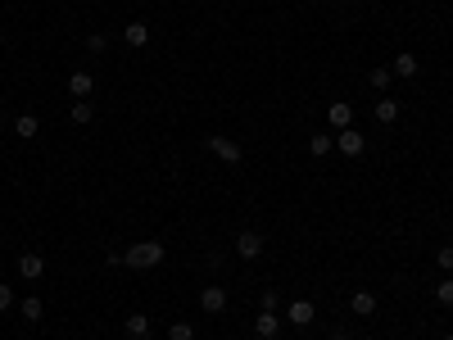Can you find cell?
I'll return each mask as SVG.
<instances>
[{"instance_id":"obj_27","label":"cell","mask_w":453,"mask_h":340,"mask_svg":"<svg viewBox=\"0 0 453 340\" xmlns=\"http://www.w3.org/2000/svg\"><path fill=\"white\" fill-rule=\"evenodd\" d=\"M326 340H349V336H344V332H331V336H326Z\"/></svg>"},{"instance_id":"obj_16","label":"cell","mask_w":453,"mask_h":340,"mask_svg":"<svg viewBox=\"0 0 453 340\" xmlns=\"http://www.w3.org/2000/svg\"><path fill=\"white\" fill-rule=\"evenodd\" d=\"M372 114H377V123H394V118H399V100L381 95V100H377V109H372Z\"/></svg>"},{"instance_id":"obj_13","label":"cell","mask_w":453,"mask_h":340,"mask_svg":"<svg viewBox=\"0 0 453 340\" xmlns=\"http://www.w3.org/2000/svg\"><path fill=\"white\" fill-rule=\"evenodd\" d=\"M349 308H354L358 318H372V313H377V295H372V290H358V295L349 299Z\"/></svg>"},{"instance_id":"obj_25","label":"cell","mask_w":453,"mask_h":340,"mask_svg":"<svg viewBox=\"0 0 453 340\" xmlns=\"http://www.w3.org/2000/svg\"><path fill=\"white\" fill-rule=\"evenodd\" d=\"M5 308H14V286L0 281V313H5Z\"/></svg>"},{"instance_id":"obj_8","label":"cell","mask_w":453,"mask_h":340,"mask_svg":"<svg viewBox=\"0 0 453 340\" xmlns=\"http://www.w3.org/2000/svg\"><path fill=\"white\" fill-rule=\"evenodd\" d=\"M200 308H204V313H223L227 308V290L223 286H204L200 290Z\"/></svg>"},{"instance_id":"obj_7","label":"cell","mask_w":453,"mask_h":340,"mask_svg":"<svg viewBox=\"0 0 453 340\" xmlns=\"http://www.w3.org/2000/svg\"><path fill=\"white\" fill-rule=\"evenodd\" d=\"M236 254L240 259H258L263 254V236H258V231H240L236 236Z\"/></svg>"},{"instance_id":"obj_21","label":"cell","mask_w":453,"mask_h":340,"mask_svg":"<svg viewBox=\"0 0 453 340\" xmlns=\"http://www.w3.org/2000/svg\"><path fill=\"white\" fill-rule=\"evenodd\" d=\"M390 68H372V77H368V82H372V91H385V86H390Z\"/></svg>"},{"instance_id":"obj_11","label":"cell","mask_w":453,"mask_h":340,"mask_svg":"<svg viewBox=\"0 0 453 340\" xmlns=\"http://www.w3.org/2000/svg\"><path fill=\"white\" fill-rule=\"evenodd\" d=\"M417 55H412V50H403V55H394V64H390V73L394 77H417Z\"/></svg>"},{"instance_id":"obj_20","label":"cell","mask_w":453,"mask_h":340,"mask_svg":"<svg viewBox=\"0 0 453 340\" xmlns=\"http://www.w3.org/2000/svg\"><path fill=\"white\" fill-rule=\"evenodd\" d=\"M168 340H195V327H190V322H172L168 327Z\"/></svg>"},{"instance_id":"obj_5","label":"cell","mask_w":453,"mask_h":340,"mask_svg":"<svg viewBox=\"0 0 453 340\" xmlns=\"http://www.w3.org/2000/svg\"><path fill=\"white\" fill-rule=\"evenodd\" d=\"M286 322H295V327H313V322H317L313 299H295V304L286 308Z\"/></svg>"},{"instance_id":"obj_3","label":"cell","mask_w":453,"mask_h":340,"mask_svg":"<svg viewBox=\"0 0 453 340\" xmlns=\"http://www.w3.org/2000/svg\"><path fill=\"white\" fill-rule=\"evenodd\" d=\"M209 150H214L223 163H231V168H236V163L245 159V150H240V145L231 141V136H209Z\"/></svg>"},{"instance_id":"obj_24","label":"cell","mask_w":453,"mask_h":340,"mask_svg":"<svg viewBox=\"0 0 453 340\" xmlns=\"http://www.w3.org/2000/svg\"><path fill=\"white\" fill-rule=\"evenodd\" d=\"M435 264L445 268V272H453V245H440V250H435Z\"/></svg>"},{"instance_id":"obj_19","label":"cell","mask_w":453,"mask_h":340,"mask_svg":"<svg viewBox=\"0 0 453 340\" xmlns=\"http://www.w3.org/2000/svg\"><path fill=\"white\" fill-rule=\"evenodd\" d=\"M127 336L137 340V336H150V318L146 313H127Z\"/></svg>"},{"instance_id":"obj_2","label":"cell","mask_w":453,"mask_h":340,"mask_svg":"<svg viewBox=\"0 0 453 340\" xmlns=\"http://www.w3.org/2000/svg\"><path fill=\"white\" fill-rule=\"evenodd\" d=\"M335 150L349 154V159H358V154L368 150V136H363L358 128H344V132H335Z\"/></svg>"},{"instance_id":"obj_14","label":"cell","mask_w":453,"mask_h":340,"mask_svg":"<svg viewBox=\"0 0 453 340\" xmlns=\"http://www.w3.org/2000/svg\"><path fill=\"white\" fill-rule=\"evenodd\" d=\"M36 132H41V123H36V114H18V118H14V136H23V141H32Z\"/></svg>"},{"instance_id":"obj_9","label":"cell","mask_w":453,"mask_h":340,"mask_svg":"<svg viewBox=\"0 0 453 340\" xmlns=\"http://www.w3.org/2000/svg\"><path fill=\"white\" fill-rule=\"evenodd\" d=\"M18 277H23V281H41L46 277V259L41 254H23V259H18Z\"/></svg>"},{"instance_id":"obj_18","label":"cell","mask_w":453,"mask_h":340,"mask_svg":"<svg viewBox=\"0 0 453 340\" xmlns=\"http://www.w3.org/2000/svg\"><path fill=\"white\" fill-rule=\"evenodd\" d=\"M18 313H23V318H27V322H41V313H46V304H41V299H36V295H27V299H23V304H18Z\"/></svg>"},{"instance_id":"obj_29","label":"cell","mask_w":453,"mask_h":340,"mask_svg":"<svg viewBox=\"0 0 453 340\" xmlns=\"http://www.w3.org/2000/svg\"><path fill=\"white\" fill-rule=\"evenodd\" d=\"M445 340H453V336H445Z\"/></svg>"},{"instance_id":"obj_23","label":"cell","mask_w":453,"mask_h":340,"mask_svg":"<svg viewBox=\"0 0 453 340\" xmlns=\"http://www.w3.org/2000/svg\"><path fill=\"white\" fill-rule=\"evenodd\" d=\"M104 46H109V36H104V32H91V36H86V50H91V55H100Z\"/></svg>"},{"instance_id":"obj_28","label":"cell","mask_w":453,"mask_h":340,"mask_svg":"<svg viewBox=\"0 0 453 340\" xmlns=\"http://www.w3.org/2000/svg\"><path fill=\"white\" fill-rule=\"evenodd\" d=\"M137 340H154V336H137Z\"/></svg>"},{"instance_id":"obj_17","label":"cell","mask_w":453,"mask_h":340,"mask_svg":"<svg viewBox=\"0 0 453 340\" xmlns=\"http://www.w3.org/2000/svg\"><path fill=\"white\" fill-rule=\"evenodd\" d=\"M308 150H313V154H331L335 150V136L331 132H313V136H308Z\"/></svg>"},{"instance_id":"obj_12","label":"cell","mask_w":453,"mask_h":340,"mask_svg":"<svg viewBox=\"0 0 453 340\" xmlns=\"http://www.w3.org/2000/svg\"><path fill=\"white\" fill-rule=\"evenodd\" d=\"M123 41H127V46H150V23H141V18H137V23H127V27H123Z\"/></svg>"},{"instance_id":"obj_6","label":"cell","mask_w":453,"mask_h":340,"mask_svg":"<svg viewBox=\"0 0 453 340\" xmlns=\"http://www.w3.org/2000/svg\"><path fill=\"white\" fill-rule=\"evenodd\" d=\"M277 332H281V318L267 313V308H258V318H254V336H258V340H277Z\"/></svg>"},{"instance_id":"obj_1","label":"cell","mask_w":453,"mask_h":340,"mask_svg":"<svg viewBox=\"0 0 453 340\" xmlns=\"http://www.w3.org/2000/svg\"><path fill=\"white\" fill-rule=\"evenodd\" d=\"M163 254H168V250H163L159 240H137V245L123 250V264L146 272V268H159V264H163Z\"/></svg>"},{"instance_id":"obj_15","label":"cell","mask_w":453,"mask_h":340,"mask_svg":"<svg viewBox=\"0 0 453 340\" xmlns=\"http://www.w3.org/2000/svg\"><path fill=\"white\" fill-rule=\"evenodd\" d=\"M69 118L77 123V128H86V123L95 118V104L91 100H73V109H69Z\"/></svg>"},{"instance_id":"obj_22","label":"cell","mask_w":453,"mask_h":340,"mask_svg":"<svg viewBox=\"0 0 453 340\" xmlns=\"http://www.w3.org/2000/svg\"><path fill=\"white\" fill-rule=\"evenodd\" d=\"M435 299H440L445 308H453V277H445V281L435 286Z\"/></svg>"},{"instance_id":"obj_26","label":"cell","mask_w":453,"mask_h":340,"mask_svg":"<svg viewBox=\"0 0 453 340\" xmlns=\"http://www.w3.org/2000/svg\"><path fill=\"white\" fill-rule=\"evenodd\" d=\"M258 308H267V313H277V290H263V304Z\"/></svg>"},{"instance_id":"obj_10","label":"cell","mask_w":453,"mask_h":340,"mask_svg":"<svg viewBox=\"0 0 453 340\" xmlns=\"http://www.w3.org/2000/svg\"><path fill=\"white\" fill-rule=\"evenodd\" d=\"M69 91L77 95V100H86V95H91V91H95V77H91V73H86V68H77V73L69 77Z\"/></svg>"},{"instance_id":"obj_4","label":"cell","mask_w":453,"mask_h":340,"mask_svg":"<svg viewBox=\"0 0 453 340\" xmlns=\"http://www.w3.org/2000/svg\"><path fill=\"white\" fill-rule=\"evenodd\" d=\"M326 123H331L335 132L354 128V104L349 100H331V104H326Z\"/></svg>"}]
</instances>
